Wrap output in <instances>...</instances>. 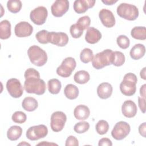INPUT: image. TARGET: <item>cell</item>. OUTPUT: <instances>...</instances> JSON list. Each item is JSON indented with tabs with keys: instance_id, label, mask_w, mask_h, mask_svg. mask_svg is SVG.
Masks as SVG:
<instances>
[{
	"instance_id": "6da1fadb",
	"label": "cell",
	"mask_w": 146,
	"mask_h": 146,
	"mask_svg": "<svg viewBox=\"0 0 146 146\" xmlns=\"http://www.w3.org/2000/svg\"><path fill=\"white\" fill-rule=\"evenodd\" d=\"M25 81L24 89L29 94H35L38 95H43L46 89L44 81L40 78L39 72L33 68L27 69L25 72Z\"/></svg>"
},
{
	"instance_id": "7a4b0ae2",
	"label": "cell",
	"mask_w": 146,
	"mask_h": 146,
	"mask_svg": "<svg viewBox=\"0 0 146 146\" xmlns=\"http://www.w3.org/2000/svg\"><path fill=\"white\" fill-rule=\"evenodd\" d=\"M137 82V78L134 74L131 72L126 74L120 84L121 92L125 96H132L136 92Z\"/></svg>"
},
{
	"instance_id": "3957f363",
	"label": "cell",
	"mask_w": 146,
	"mask_h": 146,
	"mask_svg": "<svg viewBox=\"0 0 146 146\" xmlns=\"http://www.w3.org/2000/svg\"><path fill=\"white\" fill-rule=\"evenodd\" d=\"M113 52L110 49H106L95 55L92 60L93 67L100 70L112 64Z\"/></svg>"
},
{
	"instance_id": "277c9868",
	"label": "cell",
	"mask_w": 146,
	"mask_h": 146,
	"mask_svg": "<svg viewBox=\"0 0 146 146\" xmlns=\"http://www.w3.org/2000/svg\"><path fill=\"white\" fill-rule=\"evenodd\" d=\"M27 54L30 62L36 66H43L47 61L46 51L38 46L33 45L30 47L27 50Z\"/></svg>"
},
{
	"instance_id": "5b68a950",
	"label": "cell",
	"mask_w": 146,
	"mask_h": 146,
	"mask_svg": "<svg viewBox=\"0 0 146 146\" xmlns=\"http://www.w3.org/2000/svg\"><path fill=\"white\" fill-rule=\"evenodd\" d=\"M118 15L126 20L134 21L139 17V10L134 5L121 3L117 7Z\"/></svg>"
},
{
	"instance_id": "8992f818",
	"label": "cell",
	"mask_w": 146,
	"mask_h": 146,
	"mask_svg": "<svg viewBox=\"0 0 146 146\" xmlns=\"http://www.w3.org/2000/svg\"><path fill=\"white\" fill-rule=\"evenodd\" d=\"M76 66V63L74 58L72 57H67L56 68V73L60 76L68 78L71 75L72 71L75 70Z\"/></svg>"
},
{
	"instance_id": "52a82bcc",
	"label": "cell",
	"mask_w": 146,
	"mask_h": 146,
	"mask_svg": "<svg viewBox=\"0 0 146 146\" xmlns=\"http://www.w3.org/2000/svg\"><path fill=\"white\" fill-rule=\"evenodd\" d=\"M130 131L129 124L125 121H120L117 122L113 127L111 131V135L115 140H121L128 136Z\"/></svg>"
},
{
	"instance_id": "ba28073f",
	"label": "cell",
	"mask_w": 146,
	"mask_h": 146,
	"mask_svg": "<svg viewBox=\"0 0 146 146\" xmlns=\"http://www.w3.org/2000/svg\"><path fill=\"white\" fill-rule=\"evenodd\" d=\"M48 129L43 124L34 125L30 127L26 131V137L31 141H35L47 136Z\"/></svg>"
},
{
	"instance_id": "9c48e42d",
	"label": "cell",
	"mask_w": 146,
	"mask_h": 146,
	"mask_svg": "<svg viewBox=\"0 0 146 146\" xmlns=\"http://www.w3.org/2000/svg\"><path fill=\"white\" fill-rule=\"evenodd\" d=\"M67 116L62 111H55L51 116L50 127L55 132H58L63 129L64 127Z\"/></svg>"
},
{
	"instance_id": "30bf717a",
	"label": "cell",
	"mask_w": 146,
	"mask_h": 146,
	"mask_svg": "<svg viewBox=\"0 0 146 146\" xmlns=\"http://www.w3.org/2000/svg\"><path fill=\"white\" fill-rule=\"evenodd\" d=\"M47 15V9L44 6H38L30 12V18L34 24L42 25L45 23Z\"/></svg>"
},
{
	"instance_id": "8fae6325",
	"label": "cell",
	"mask_w": 146,
	"mask_h": 146,
	"mask_svg": "<svg viewBox=\"0 0 146 146\" xmlns=\"http://www.w3.org/2000/svg\"><path fill=\"white\" fill-rule=\"evenodd\" d=\"M6 88L10 95L14 98H20L23 93V87L20 81L16 78H11L7 81Z\"/></svg>"
},
{
	"instance_id": "7c38bea8",
	"label": "cell",
	"mask_w": 146,
	"mask_h": 146,
	"mask_svg": "<svg viewBox=\"0 0 146 146\" xmlns=\"http://www.w3.org/2000/svg\"><path fill=\"white\" fill-rule=\"evenodd\" d=\"M68 36L67 34L62 32H49L48 42L59 47L66 46L68 42Z\"/></svg>"
},
{
	"instance_id": "4fadbf2b",
	"label": "cell",
	"mask_w": 146,
	"mask_h": 146,
	"mask_svg": "<svg viewBox=\"0 0 146 146\" xmlns=\"http://www.w3.org/2000/svg\"><path fill=\"white\" fill-rule=\"evenodd\" d=\"M69 9V2L67 0H56L51 6L52 14L55 17H62Z\"/></svg>"
},
{
	"instance_id": "5bb4252c",
	"label": "cell",
	"mask_w": 146,
	"mask_h": 146,
	"mask_svg": "<svg viewBox=\"0 0 146 146\" xmlns=\"http://www.w3.org/2000/svg\"><path fill=\"white\" fill-rule=\"evenodd\" d=\"M33 31V26L27 22L22 21L17 23L14 28V33L19 38L27 37L31 35Z\"/></svg>"
},
{
	"instance_id": "9a60e30c",
	"label": "cell",
	"mask_w": 146,
	"mask_h": 146,
	"mask_svg": "<svg viewBox=\"0 0 146 146\" xmlns=\"http://www.w3.org/2000/svg\"><path fill=\"white\" fill-rule=\"evenodd\" d=\"M102 23L107 28L112 27L115 25V18L112 12L108 9H103L99 13Z\"/></svg>"
},
{
	"instance_id": "2e32d148",
	"label": "cell",
	"mask_w": 146,
	"mask_h": 146,
	"mask_svg": "<svg viewBox=\"0 0 146 146\" xmlns=\"http://www.w3.org/2000/svg\"><path fill=\"white\" fill-rule=\"evenodd\" d=\"M95 3V0H76L74 2L73 7L76 13L83 14L88 9L93 7Z\"/></svg>"
},
{
	"instance_id": "e0dca14e",
	"label": "cell",
	"mask_w": 146,
	"mask_h": 146,
	"mask_svg": "<svg viewBox=\"0 0 146 146\" xmlns=\"http://www.w3.org/2000/svg\"><path fill=\"white\" fill-rule=\"evenodd\" d=\"M137 111V108L134 102L131 100L125 101L121 106V112L124 116L128 118L134 117Z\"/></svg>"
},
{
	"instance_id": "ac0fdd59",
	"label": "cell",
	"mask_w": 146,
	"mask_h": 146,
	"mask_svg": "<svg viewBox=\"0 0 146 146\" xmlns=\"http://www.w3.org/2000/svg\"><path fill=\"white\" fill-rule=\"evenodd\" d=\"M102 38L101 33L93 27H89L85 35L86 41L90 44H95L98 42Z\"/></svg>"
},
{
	"instance_id": "d6986e66",
	"label": "cell",
	"mask_w": 146,
	"mask_h": 146,
	"mask_svg": "<svg viewBox=\"0 0 146 146\" xmlns=\"http://www.w3.org/2000/svg\"><path fill=\"white\" fill-rule=\"evenodd\" d=\"M112 87L111 84L107 82L100 83L97 88V94L102 99H106L110 98L112 93Z\"/></svg>"
},
{
	"instance_id": "ffe728a7",
	"label": "cell",
	"mask_w": 146,
	"mask_h": 146,
	"mask_svg": "<svg viewBox=\"0 0 146 146\" xmlns=\"http://www.w3.org/2000/svg\"><path fill=\"white\" fill-rule=\"evenodd\" d=\"M90 114V110L89 108L83 104L77 106L74 111V115L75 117L80 120L87 119Z\"/></svg>"
},
{
	"instance_id": "44dd1931",
	"label": "cell",
	"mask_w": 146,
	"mask_h": 146,
	"mask_svg": "<svg viewBox=\"0 0 146 146\" xmlns=\"http://www.w3.org/2000/svg\"><path fill=\"white\" fill-rule=\"evenodd\" d=\"M145 52V47L143 44H135L130 50V56L133 60H139L141 58Z\"/></svg>"
},
{
	"instance_id": "7402d4cb",
	"label": "cell",
	"mask_w": 146,
	"mask_h": 146,
	"mask_svg": "<svg viewBox=\"0 0 146 146\" xmlns=\"http://www.w3.org/2000/svg\"><path fill=\"white\" fill-rule=\"evenodd\" d=\"M22 108L29 112H32L35 111L38 106L37 100L31 96L26 97L22 103Z\"/></svg>"
},
{
	"instance_id": "603a6c76",
	"label": "cell",
	"mask_w": 146,
	"mask_h": 146,
	"mask_svg": "<svg viewBox=\"0 0 146 146\" xmlns=\"http://www.w3.org/2000/svg\"><path fill=\"white\" fill-rule=\"evenodd\" d=\"M11 36V24L7 20H3L0 23V38L7 39Z\"/></svg>"
},
{
	"instance_id": "cb8c5ba5",
	"label": "cell",
	"mask_w": 146,
	"mask_h": 146,
	"mask_svg": "<svg viewBox=\"0 0 146 146\" xmlns=\"http://www.w3.org/2000/svg\"><path fill=\"white\" fill-rule=\"evenodd\" d=\"M22 129L18 125H13L9 128L7 132V137L11 141L18 140L22 135Z\"/></svg>"
},
{
	"instance_id": "d4e9b609",
	"label": "cell",
	"mask_w": 146,
	"mask_h": 146,
	"mask_svg": "<svg viewBox=\"0 0 146 146\" xmlns=\"http://www.w3.org/2000/svg\"><path fill=\"white\" fill-rule=\"evenodd\" d=\"M64 95L70 100L76 99L79 95V89L74 84H68L66 85L64 90Z\"/></svg>"
},
{
	"instance_id": "484cf974",
	"label": "cell",
	"mask_w": 146,
	"mask_h": 146,
	"mask_svg": "<svg viewBox=\"0 0 146 146\" xmlns=\"http://www.w3.org/2000/svg\"><path fill=\"white\" fill-rule=\"evenodd\" d=\"M90 79V76L89 73L85 70H80L77 71L74 76V81L80 84L87 83Z\"/></svg>"
},
{
	"instance_id": "4316f807",
	"label": "cell",
	"mask_w": 146,
	"mask_h": 146,
	"mask_svg": "<svg viewBox=\"0 0 146 146\" xmlns=\"http://www.w3.org/2000/svg\"><path fill=\"white\" fill-rule=\"evenodd\" d=\"M131 35L134 39L145 40L146 39V29L144 26H136L133 27L131 32Z\"/></svg>"
},
{
	"instance_id": "83f0119b",
	"label": "cell",
	"mask_w": 146,
	"mask_h": 146,
	"mask_svg": "<svg viewBox=\"0 0 146 146\" xmlns=\"http://www.w3.org/2000/svg\"><path fill=\"white\" fill-rule=\"evenodd\" d=\"M47 87L48 91L52 94H58L61 89L62 84L57 79H51L48 81Z\"/></svg>"
},
{
	"instance_id": "f1b7e54d",
	"label": "cell",
	"mask_w": 146,
	"mask_h": 146,
	"mask_svg": "<svg viewBox=\"0 0 146 146\" xmlns=\"http://www.w3.org/2000/svg\"><path fill=\"white\" fill-rule=\"evenodd\" d=\"M22 2L19 0H9L7 3L8 10L14 14L18 13L22 8Z\"/></svg>"
},
{
	"instance_id": "f546056e",
	"label": "cell",
	"mask_w": 146,
	"mask_h": 146,
	"mask_svg": "<svg viewBox=\"0 0 146 146\" xmlns=\"http://www.w3.org/2000/svg\"><path fill=\"white\" fill-rule=\"evenodd\" d=\"M94 58L93 51L88 48H84L80 54V60L84 63H88L92 60Z\"/></svg>"
},
{
	"instance_id": "4dcf8cb0",
	"label": "cell",
	"mask_w": 146,
	"mask_h": 146,
	"mask_svg": "<svg viewBox=\"0 0 146 146\" xmlns=\"http://www.w3.org/2000/svg\"><path fill=\"white\" fill-rule=\"evenodd\" d=\"M125 60V56L123 52L117 51L113 52V60L112 64L116 67L121 66L124 63Z\"/></svg>"
},
{
	"instance_id": "1f68e13d",
	"label": "cell",
	"mask_w": 146,
	"mask_h": 146,
	"mask_svg": "<svg viewBox=\"0 0 146 146\" xmlns=\"http://www.w3.org/2000/svg\"><path fill=\"white\" fill-rule=\"evenodd\" d=\"M95 129L98 134L101 135H104L109 129V124L107 121L104 120H100L96 123Z\"/></svg>"
},
{
	"instance_id": "d6a6232c",
	"label": "cell",
	"mask_w": 146,
	"mask_h": 146,
	"mask_svg": "<svg viewBox=\"0 0 146 146\" xmlns=\"http://www.w3.org/2000/svg\"><path fill=\"white\" fill-rule=\"evenodd\" d=\"M90 128V124L84 121L77 123L74 127V130L78 133H83L87 131Z\"/></svg>"
},
{
	"instance_id": "836d02e7",
	"label": "cell",
	"mask_w": 146,
	"mask_h": 146,
	"mask_svg": "<svg viewBox=\"0 0 146 146\" xmlns=\"http://www.w3.org/2000/svg\"><path fill=\"white\" fill-rule=\"evenodd\" d=\"M11 119L14 123L22 124L26 121L27 116L22 111H16L13 114Z\"/></svg>"
},
{
	"instance_id": "e575fe53",
	"label": "cell",
	"mask_w": 146,
	"mask_h": 146,
	"mask_svg": "<svg viewBox=\"0 0 146 146\" xmlns=\"http://www.w3.org/2000/svg\"><path fill=\"white\" fill-rule=\"evenodd\" d=\"M70 32L74 38H79L82 35L83 30L77 23H75L71 26Z\"/></svg>"
},
{
	"instance_id": "d590c367",
	"label": "cell",
	"mask_w": 146,
	"mask_h": 146,
	"mask_svg": "<svg viewBox=\"0 0 146 146\" xmlns=\"http://www.w3.org/2000/svg\"><path fill=\"white\" fill-rule=\"evenodd\" d=\"M117 45L122 49H126L129 46V39L125 35H120L116 39Z\"/></svg>"
},
{
	"instance_id": "8d00e7d4",
	"label": "cell",
	"mask_w": 146,
	"mask_h": 146,
	"mask_svg": "<svg viewBox=\"0 0 146 146\" xmlns=\"http://www.w3.org/2000/svg\"><path fill=\"white\" fill-rule=\"evenodd\" d=\"M49 32L46 30H42L38 31L36 35L35 38L36 40L42 44L48 43V36Z\"/></svg>"
},
{
	"instance_id": "74e56055",
	"label": "cell",
	"mask_w": 146,
	"mask_h": 146,
	"mask_svg": "<svg viewBox=\"0 0 146 146\" xmlns=\"http://www.w3.org/2000/svg\"><path fill=\"white\" fill-rule=\"evenodd\" d=\"M76 23L83 30H84L89 27L91 23V19L88 16L85 15L79 18V19L77 21Z\"/></svg>"
},
{
	"instance_id": "f35d334b",
	"label": "cell",
	"mask_w": 146,
	"mask_h": 146,
	"mask_svg": "<svg viewBox=\"0 0 146 146\" xmlns=\"http://www.w3.org/2000/svg\"><path fill=\"white\" fill-rule=\"evenodd\" d=\"M66 146H78L79 142L78 139L74 136H69L66 140L65 143Z\"/></svg>"
},
{
	"instance_id": "ab89813d",
	"label": "cell",
	"mask_w": 146,
	"mask_h": 146,
	"mask_svg": "<svg viewBox=\"0 0 146 146\" xmlns=\"http://www.w3.org/2000/svg\"><path fill=\"white\" fill-rule=\"evenodd\" d=\"M138 104L139 107L141 111L144 113L145 112V98L142 97H138Z\"/></svg>"
},
{
	"instance_id": "60d3db41",
	"label": "cell",
	"mask_w": 146,
	"mask_h": 146,
	"mask_svg": "<svg viewBox=\"0 0 146 146\" xmlns=\"http://www.w3.org/2000/svg\"><path fill=\"white\" fill-rule=\"evenodd\" d=\"M98 145L99 146H112V141H111V140L108 138L107 137H103L102 139H101L99 141V143H98Z\"/></svg>"
},
{
	"instance_id": "b9f144b4",
	"label": "cell",
	"mask_w": 146,
	"mask_h": 146,
	"mask_svg": "<svg viewBox=\"0 0 146 146\" xmlns=\"http://www.w3.org/2000/svg\"><path fill=\"white\" fill-rule=\"evenodd\" d=\"M146 129V123L144 122L140 124L139 127V133L144 137H145V131Z\"/></svg>"
},
{
	"instance_id": "7bdbcfd3",
	"label": "cell",
	"mask_w": 146,
	"mask_h": 146,
	"mask_svg": "<svg viewBox=\"0 0 146 146\" xmlns=\"http://www.w3.org/2000/svg\"><path fill=\"white\" fill-rule=\"evenodd\" d=\"M145 87L146 84H144L142 86H141L140 88V94L141 96V97L144 98H145Z\"/></svg>"
},
{
	"instance_id": "ee69618b",
	"label": "cell",
	"mask_w": 146,
	"mask_h": 146,
	"mask_svg": "<svg viewBox=\"0 0 146 146\" xmlns=\"http://www.w3.org/2000/svg\"><path fill=\"white\" fill-rule=\"evenodd\" d=\"M102 2L106 5H112L116 3L117 2V0H116V1H114V0H105V1L102 0Z\"/></svg>"
},
{
	"instance_id": "f6af8a7d",
	"label": "cell",
	"mask_w": 146,
	"mask_h": 146,
	"mask_svg": "<svg viewBox=\"0 0 146 146\" xmlns=\"http://www.w3.org/2000/svg\"><path fill=\"white\" fill-rule=\"evenodd\" d=\"M145 69L146 67H144L141 71H140V75L141 76V78L142 79H143L144 80L146 79V76H145Z\"/></svg>"
},
{
	"instance_id": "bcb514c9",
	"label": "cell",
	"mask_w": 146,
	"mask_h": 146,
	"mask_svg": "<svg viewBox=\"0 0 146 146\" xmlns=\"http://www.w3.org/2000/svg\"><path fill=\"white\" fill-rule=\"evenodd\" d=\"M18 145H29V146H30V144H29V143H26V142H22V143H19V144H18Z\"/></svg>"
}]
</instances>
